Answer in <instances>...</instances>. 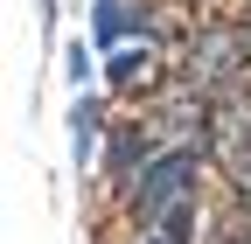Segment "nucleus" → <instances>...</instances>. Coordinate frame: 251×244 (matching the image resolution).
Wrapping results in <instances>:
<instances>
[{"label": "nucleus", "mask_w": 251, "mask_h": 244, "mask_svg": "<svg viewBox=\"0 0 251 244\" xmlns=\"http://www.w3.org/2000/svg\"><path fill=\"white\" fill-rule=\"evenodd\" d=\"M230 195H237V217L251 223V168H237V174H230Z\"/></svg>", "instance_id": "obj_7"}, {"label": "nucleus", "mask_w": 251, "mask_h": 244, "mask_svg": "<svg viewBox=\"0 0 251 244\" xmlns=\"http://www.w3.org/2000/svg\"><path fill=\"white\" fill-rule=\"evenodd\" d=\"M209 161L216 168H251V84H230L209 98Z\"/></svg>", "instance_id": "obj_3"}, {"label": "nucleus", "mask_w": 251, "mask_h": 244, "mask_svg": "<svg viewBox=\"0 0 251 244\" xmlns=\"http://www.w3.org/2000/svg\"><path fill=\"white\" fill-rule=\"evenodd\" d=\"M216 244H251V223H237V230H224Z\"/></svg>", "instance_id": "obj_8"}, {"label": "nucleus", "mask_w": 251, "mask_h": 244, "mask_svg": "<svg viewBox=\"0 0 251 244\" xmlns=\"http://www.w3.org/2000/svg\"><path fill=\"white\" fill-rule=\"evenodd\" d=\"M244 35H251V28H244Z\"/></svg>", "instance_id": "obj_11"}, {"label": "nucleus", "mask_w": 251, "mask_h": 244, "mask_svg": "<svg viewBox=\"0 0 251 244\" xmlns=\"http://www.w3.org/2000/svg\"><path fill=\"white\" fill-rule=\"evenodd\" d=\"M181 84L202 91V98H216L230 84H251V35L244 28H224V21L196 28L188 35V56H181Z\"/></svg>", "instance_id": "obj_2"}, {"label": "nucleus", "mask_w": 251, "mask_h": 244, "mask_svg": "<svg viewBox=\"0 0 251 244\" xmlns=\"http://www.w3.org/2000/svg\"><path fill=\"white\" fill-rule=\"evenodd\" d=\"M42 21H56V0H42Z\"/></svg>", "instance_id": "obj_9"}, {"label": "nucleus", "mask_w": 251, "mask_h": 244, "mask_svg": "<svg viewBox=\"0 0 251 244\" xmlns=\"http://www.w3.org/2000/svg\"><path fill=\"white\" fill-rule=\"evenodd\" d=\"M153 77H161V56H153V42H133V49H119L112 63H105V84L119 91V98H140Z\"/></svg>", "instance_id": "obj_6"}, {"label": "nucleus", "mask_w": 251, "mask_h": 244, "mask_svg": "<svg viewBox=\"0 0 251 244\" xmlns=\"http://www.w3.org/2000/svg\"><path fill=\"white\" fill-rule=\"evenodd\" d=\"M202 161L209 154H188V146H161L153 168L126 189V209H133V223L168 237V244H188L196 230V195H202Z\"/></svg>", "instance_id": "obj_1"}, {"label": "nucleus", "mask_w": 251, "mask_h": 244, "mask_svg": "<svg viewBox=\"0 0 251 244\" xmlns=\"http://www.w3.org/2000/svg\"><path fill=\"white\" fill-rule=\"evenodd\" d=\"M147 244H168V237H147Z\"/></svg>", "instance_id": "obj_10"}, {"label": "nucleus", "mask_w": 251, "mask_h": 244, "mask_svg": "<svg viewBox=\"0 0 251 244\" xmlns=\"http://www.w3.org/2000/svg\"><path fill=\"white\" fill-rule=\"evenodd\" d=\"M91 42L105 56L133 49V42H153V7L147 0H98V7H91Z\"/></svg>", "instance_id": "obj_4"}, {"label": "nucleus", "mask_w": 251, "mask_h": 244, "mask_svg": "<svg viewBox=\"0 0 251 244\" xmlns=\"http://www.w3.org/2000/svg\"><path fill=\"white\" fill-rule=\"evenodd\" d=\"M70 168L77 174H91V161H105V146H112V133H105V98L98 91H77V105H70Z\"/></svg>", "instance_id": "obj_5"}]
</instances>
